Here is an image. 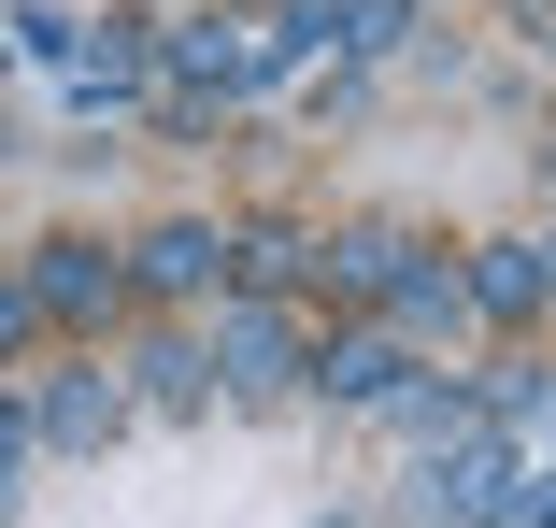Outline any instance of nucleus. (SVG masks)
<instances>
[{"mask_svg":"<svg viewBox=\"0 0 556 528\" xmlns=\"http://www.w3.org/2000/svg\"><path fill=\"white\" fill-rule=\"evenodd\" d=\"M115 286H129V272L100 257V243H43V257H29V300L72 314V329H86V314H115Z\"/></svg>","mask_w":556,"mask_h":528,"instance_id":"nucleus-1","label":"nucleus"},{"mask_svg":"<svg viewBox=\"0 0 556 528\" xmlns=\"http://www.w3.org/2000/svg\"><path fill=\"white\" fill-rule=\"evenodd\" d=\"M214 372H229L243 400H271V386H300V343H286V314H229V329H214Z\"/></svg>","mask_w":556,"mask_h":528,"instance_id":"nucleus-2","label":"nucleus"},{"mask_svg":"<svg viewBox=\"0 0 556 528\" xmlns=\"http://www.w3.org/2000/svg\"><path fill=\"white\" fill-rule=\"evenodd\" d=\"M172 72H186V86H257V72H271V43H257V29H229V15H200V29H172Z\"/></svg>","mask_w":556,"mask_h":528,"instance_id":"nucleus-3","label":"nucleus"},{"mask_svg":"<svg viewBox=\"0 0 556 528\" xmlns=\"http://www.w3.org/2000/svg\"><path fill=\"white\" fill-rule=\"evenodd\" d=\"M314 386H328V400H357V414H386V400H400V343H371V329H357V343H328Z\"/></svg>","mask_w":556,"mask_h":528,"instance_id":"nucleus-4","label":"nucleus"},{"mask_svg":"<svg viewBox=\"0 0 556 528\" xmlns=\"http://www.w3.org/2000/svg\"><path fill=\"white\" fill-rule=\"evenodd\" d=\"M457 286H471L485 314H542V243H485V257H471Z\"/></svg>","mask_w":556,"mask_h":528,"instance_id":"nucleus-5","label":"nucleus"},{"mask_svg":"<svg viewBox=\"0 0 556 528\" xmlns=\"http://www.w3.org/2000/svg\"><path fill=\"white\" fill-rule=\"evenodd\" d=\"M115 414H129L115 386H86V372H72V386H43V443H115Z\"/></svg>","mask_w":556,"mask_h":528,"instance_id":"nucleus-6","label":"nucleus"},{"mask_svg":"<svg viewBox=\"0 0 556 528\" xmlns=\"http://www.w3.org/2000/svg\"><path fill=\"white\" fill-rule=\"evenodd\" d=\"M214 272H229V243H214V229H157V243H143V286H172V300L214 286Z\"/></svg>","mask_w":556,"mask_h":528,"instance_id":"nucleus-7","label":"nucleus"},{"mask_svg":"<svg viewBox=\"0 0 556 528\" xmlns=\"http://www.w3.org/2000/svg\"><path fill=\"white\" fill-rule=\"evenodd\" d=\"M386 300H400V329H457V314H471V286H457V272H428V257H400Z\"/></svg>","mask_w":556,"mask_h":528,"instance_id":"nucleus-8","label":"nucleus"},{"mask_svg":"<svg viewBox=\"0 0 556 528\" xmlns=\"http://www.w3.org/2000/svg\"><path fill=\"white\" fill-rule=\"evenodd\" d=\"M143 386H157V400H172V414H186V400H200V386H214V372H200V357H186V343H157V357H143Z\"/></svg>","mask_w":556,"mask_h":528,"instance_id":"nucleus-9","label":"nucleus"},{"mask_svg":"<svg viewBox=\"0 0 556 528\" xmlns=\"http://www.w3.org/2000/svg\"><path fill=\"white\" fill-rule=\"evenodd\" d=\"M500 514H514V528H556V472H542V486H514Z\"/></svg>","mask_w":556,"mask_h":528,"instance_id":"nucleus-10","label":"nucleus"},{"mask_svg":"<svg viewBox=\"0 0 556 528\" xmlns=\"http://www.w3.org/2000/svg\"><path fill=\"white\" fill-rule=\"evenodd\" d=\"M15 329H29V286H15V272H0V357H15Z\"/></svg>","mask_w":556,"mask_h":528,"instance_id":"nucleus-11","label":"nucleus"},{"mask_svg":"<svg viewBox=\"0 0 556 528\" xmlns=\"http://www.w3.org/2000/svg\"><path fill=\"white\" fill-rule=\"evenodd\" d=\"M15 457H29V429H15V400H0V472H15ZM0 500H15V486H0Z\"/></svg>","mask_w":556,"mask_h":528,"instance_id":"nucleus-12","label":"nucleus"}]
</instances>
